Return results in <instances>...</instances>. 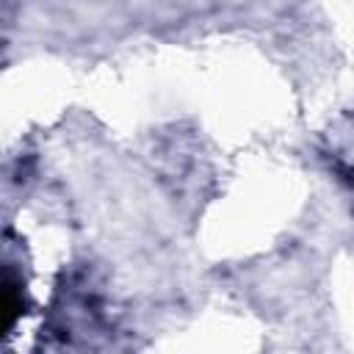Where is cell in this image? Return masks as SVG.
<instances>
[{
  "instance_id": "6da1fadb",
  "label": "cell",
  "mask_w": 354,
  "mask_h": 354,
  "mask_svg": "<svg viewBox=\"0 0 354 354\" xmlns=\"http://www.w3.org/2000/svg\"><path fill=\"white\" fill-rule=\"evenodd\" d=\"M19 315V293L14 285L0 282V335L17 321Z\"/></svg>"
}]
</instances>
